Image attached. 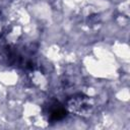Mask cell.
Segmentation results:
<instances>
[{"instance_id":"6da1fadb","label":"cell","mask_w":130,"mask_h":130,"mask_svg":"<svg viewBox=\"0 0 130 130\" xmlns=\"http://www.w3.org/2000/svg\"><path fill=\"white\" fill-rule=\"evenodd\" d=\"M65 108L67 112L74 115L87 117L91 115L94 109V102L90 96L84 93H75L67 99Z\"/></svg>"},{"instance_id":"7a4b0ae2","label":"cell","mask_w":130,"mask_h":130,"mask_svg":"<svg viewBox=\"0 0 130 130\" xmlns=\"http://www.w3.org/2000/svg\"><path fill=\"white\" fill-rule=\"evenodd\" d=\"M43 113L48 122L55 123L63 120L67 116V110L58 100L51 99L44 104Z\"/></svg>"}]
</instances>
